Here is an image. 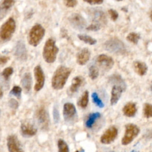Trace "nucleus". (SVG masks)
<instances>
[{
    "label": "nucleus",
    "instance_id": "1",
    "mask_svg": "<svg viewBox=\"0 0 152 152\" xmlns=\"http://www.w3.org/2000/svg\"><path fill=\"white\" fill-rule=\"evenodd\" d=\"M71 73V69L65 66H60L53 75L52 78V87L55 90L63 89Z\"/></svg>",
    "mask_w": 152,
    "mask_h": 152
},
{
    "label": "nucleus",
    "instance_id": "2",
    "mask_svg": "<svg viewBox=\"0 0 152 152\" xmlns=\"http://www.w3.org/2000/svg\"><path fill=\"white\" fill-rule=\"evenodd\" d=\"M59 49L57 46L55 41L53 38L46 41L43 49V57L47 63L51 64L55 61Z\"/></svg>",
    "mask_w": 152,
    "mask_h": 152
},
{
    "label": "nucleus",
    "instance_id": "3",
    "mask_svg": "<svg viewBox=\"0 0 152 152\" xmlns=\"http://www.w3.org/2000/svg\"><path fill=\"white\" fill-rule=\"evenodd\" d=\"M45 34V30L42 25L36 24L33 26L29 33L28 42L29 44L33 46H37L43 39Z\"/></svg>",
    "mask_w": 152,
    "mask_h": 152
},
{
    "label": "nucleus",
    "instance_id": "4",
    "mask_svg": "<svg viewBox=\"0 0 152 152\" xmlns=\"http://www.w3.org/2000/svg\"><path fill=\"white\" fill-rule=\"evenodd\" d=\"M16 24L13 18H10L0 28V39L3 41H8L13 37L15 31Z\"/></svg>",
    "mask_w": 152,
    "mask_h": 152
},
{
    "label": "nucleus",
    "instance_id": "5",
    "mask_svg": "<svg viewBox=\"0 0 152 152\" xmlns=\"http://www.w3.org/2000/svg\"><path fill=\"white\" fill-rule=\"evenodd\" d=\"M140 132L139 128L133 124H128L125 126L124 136L122 139V144L127 146L136 139Z\"/></svg>",
    "mask_w": 152,
    "mask_h": 152
},
{
    "label": "nucleus",
    "instance_id": "6",
    "mask_svg": "<svg viewBox=\"0 0 152 152\" xmlns=\"http://www.w3.org/2000/svg\"><path fill=\"white\" fill-rule=\"evenodd\" d=\"M106 50L113 53H124L125 51L124 43L118 39H111L106 41L104 44Z\"/></svg>",
    "mask_w": 152,
    "mask_h": 152
},
{
    "label": "nucleus",
    "instance_id": "7",
    "mask_svg": "<svg viewBox=\"0 0 152 152\" xmlns=\"http://www.w3.org/2000/svg\"><path fill=\"white\" fill-rule=\"evenodd\" d=\"M34 75L36 80L35 85V90L36 92L40 91L44 86L45 77L42 67L40 65H37L34 69Z\"/></svg>",
    "mask_w": 152,
    "mask_h": 152
},
{
    "label": "nucleus",
    "instance_id": "8",
    "mask_svg": "<svg viewBox=\"0 0 152 152\" xmlns=\"http://www.w3.org/2000/svg\"><path fill=\"white\" fill-rule=\"evenodd\" d=\"M118 130L114 127H111L107 129L100 137V143L104 144H109L113 142L117 137Z\"/></svg>",
    "mask_w": 152,
    "mask_h": 152
},
{
    "label": "nucleus",
    "instance_id": "9",
    "mask_svg": "<svg viewBox=\"0 0 152 152\" xmlns=\"http://www.w3.org/2000/svg\"><path fill=\"white\" fill-rule=\"evenodd\" d=\"M7 141L9 152H24L22 144L15 135L8 136Z\"/></svg>",
    "mask_w": 152,
    "mask_h": 152
},
{
    "label": "nucleus",
    "instance_id": "10",
    "mask_svg": "<svg viewBox=\"0 0 152 152\" xmlns=\"http://www.w3.org/2000/svg\"><path fill=\"white\" fill-rule=\"evenodd\" d=\"M71 25L77 30H83L86 26L87 23L86 20L80 14H73L69 18Z\"/></svg>",
    "mask_w": 152,
    "mask_h": 152
},
{
    "label": "nucleus",
    "instance_id": "11",
    "mask_svg": "<svg viewBox=\"0 0 152 152\" xmlns=\"http://www.w3.org/2000/svg\"><path fill=\"white\" fill-rule=\"evenodd\" d=\"M36 118L38 124L42 128L46 129L48 127L49 122V115L44 108H41L37 111Z\"/></svg>",
    "mask_w": 152,
    "mask_h": 152
},
{
    "label": "nucleus",
    "instance_id": "12",
    "mask_svg": "<svg viewBox=\"0 0 152 152\" xmlns=\"http://www.w3.org/2000/svg\"><path fill=\"white\" fill-rule=\"evenodd\" d=\"M76 108L74 104L71 103H66L64 105L63 115L64 120L66 121H70L73 120L76 116Z\"/></svg>",
    "mask_w": 152,
    "mask_h": 152
},
{
    "label": "nucleus",
    "instance_id": "13",
    "mask_svg": "<svg viewBox=\"0 0 152 152\" xmlns=\"http://www.w3.org/2000/svg\"><path fill=\"white\" fill-rule=\"evenodd\" d=\"M20 130L22 136L25 137L34 136L38 131L37 128L34 125L27 121H25L22 124Z\"/></svg>",
    "mask_w": 152,
    "mask_h": 152
},
{
    "label": "nucleus",
    "instance_id": "14",
    "mask_svg": "<svg viewBox=\"0 0 152 152\" xmlns=\"http://www.w3.org/2000/svg\"><path fill=\"white\" fill-rule=\"evenodd\" d=\"M97 62L102 68L105 70L111 69L114 65L113 60L111 57L105 54L99 55L97 58Z\"/></svg>",
    "mask_w": 152,
    "mask_h": 152
},
{
    "label": "nucleus",
    "instance_id": "15",
    "mask_svg": "<svg viewBox=\"0 0 152 152\" xmlns=\"http://www.w3.org/2000/svg\"><path fill=\"white\" fill-rule=\"evenodd\" d=\"M91 56V53L89 49L85 48L82 49L77 54V62L80 65H84L87 64L89 61Z\"/></svg>",
    "mask_w": 152,
    "mask_h": 152
},
{
    "label": "nucleus",
    "instance_id": "16",
    "mask_svg": "<svg viewBox=\"0 0 152 152\" xmlns=\"http://www.w3.org/2000/svg\"><path fill=\"white\" fill-rule=\"evenodd\" d=\"M14 0H2L0 3V20H2L14 5Z\"/></svg>",
    "mask_w": 152,
    "mask_h": 152
},
{
    "label": "nucleus",
    "instance_id": "17",
    "mask_svg": "<svg viewBox=\"0 0 152 152\" xmlns=\"http://www.w3.org/2000/svg\"><path fill=\"white\" fill-rule=\"evenodd\" d=\"M14 54L19 60H26L27 59V50L25 45L22 42L20 41L17 44Z\"/></svg>",
    "mask_w": 152,
    "mask_h": 152
},
{
    "label": "nucleus",
    "instance_id": "18",
    "mask_svg": "<svg viewBox=\"0 0 152 152\" xmlns=\"http://www.w3.org/2000/svg\"><path fill=\"white\" fill-rule=\"evenodd\" d=\"M123 90V88L120 86L115 85L113 86L111 91V97L110 100L111 105H115L117 104L121 96Z\"/></svg>",
    "mask_w": 152,
    "mask_h": 152
},
{
    "label": "nucleus",
    "instance_id": "19",
    "mask_svg": "<svg viewBox=\"0 0 152 152\" xmlns=\"http://www.w3.org/2000/svg\"><path fill=\"white\" fill-rule=\"evenodd\" d=\"M123 113L127 117H133L136 114L137 107L136 105L133 102L127 103L123 108Z\"/></svg>",
    "mask_w": 152,
    "mask_h": 152
},
{
    "label": "nucleus",
    "instance_id": "20",
    "mask_svg": "<svg viewBox=\"0 0 152 152\" xmlns=\"http://www.w3.org/2000/svg\"><path fill=\"white\" fill-rule=\"evenodd\" d=\"M134 69L135 71L138 75L143 76L147 73L148 67L146 64L143 62L135 61L134 62Z\"/></svg>",
    "mask_w": 152,
    "mask_h": 152
},
{
    "label": "nucleus",
    "instance_id": "21",
    "mask_svg": "<svg viewBox=\"0 0 152 152\" xmlns=\"http://www.w3.org/2000/svg\"><path fill=\"white\" fill-rule=\"evenodd\" d=\"M84 81V78L81 76H77L74 77L71 83V85L70 88V91L71 93H74L76 92L80 86L82 85V84Z\"/></svg>",
    "mask_w": 152,
    "mask_h": 152
},
{
    "label": "nucleus",
    "instance_id": "22",
    "mask_svg": "<svg viewBox=\"0 0 152 152\" xmlns=\"http://www.w3.org/2000/svg\"><path fill=\"white\" fill-rule=\"evenodd\" d=\"M21 83L24 89L26 92H29L32 88V78L31 74L30 73H25Z\"/></svg>",
    "mask_w": 152,
    "mask_h": 152
},
{
    "label": "nucleus",
    "instance_id": "23",
    "mask_svg": "<svg viewBox=\"0 0 152 152\" xmlns=\"http://www.w3.org/2000/svg\"><path fill=\"white\" fill-rule=\"evenodd\" d=\"M100 117V113L99 112H95L90 114L86 121V126L88 128H92L96 121Z\"/></svg>",
    "mask_w": 152,
    "mask_h": 152
},
{
    "label": "nucleus",
    "instance_id": "24",
    "mask_svg": "<svg viewBox=\"0 0 152 152\" xmlns=\"http://www.w3.org/2000/svg\"><path fill=\"white\" fill-rule=\"evenodd\" d=\"M89 102V92L86 90L82 95L81 98L80 99L78 105L81 108H86L88 105Z\"/></svg>",
    "mask_w": 152,
    "mask_h": 152
},
{
    "label": "nucleus",
    "instance_id": "25",
    "mask_svg": "<svg viewBox=\"0 0 152 152\" xmlns=\"http://www.w3.org/2000/svg\"><path fill=\"white\" fill-rule=\"evenodd\" d=\"M77 36L80 40H81V41H83L84 42H85L86 43L89 44L90 45H95L97 43V41L95 39H94L92 37L88 36V35H78Z\"/></svg>",
    "mask_w": 152,
    "mask_h": 152
},
{
    "label": "nucleus",
    "instance_id": "26",
    "mask_svg": "<svg viewBox=\"0 0 152 152\" xmlns=\"http://www.w3.org/2000/svg\"><path fill=\"white\" fill-rule=\"evenodd\" d=\"M127 39L134 44H137L140 39V35L137 33L131 32L127 36Z\"/></svg>",
    "mask_w": 152,
    "mask_h": 152
},
{
    "label": "nucleus",
    "instance_id": "27",
    "mask_svg": "<svg viewBox=\"0 0 152 152\" xmlns=\"http://www.w3.org/2000/svg\"><path fill=\"white\" fill-rule=\"evenodd\" d=\"M58 152H70L69 147L67 143L62 139H60L58 141Z\"/></svg>",
    "mask_w": 152,
    "mask_h": 152
},
{
    "label": "nucleus",
    "instance_id": "28",
    "mask_svg": "<svg viewBox=\"0 0 152 152\" xmlns=\"http://www.w3.org/2000/svg\"><path fill=\"white\" fill-rule=\"evenodd\" d=\"M143 114L147 118H152V105L146 103L143 106Z\"/></svg>",
    "mask_w": 152,
    "mask_h": 152
},
{
    "label": "nucleus",
    "instance_id": "29",
    "mask_svg": "<svg viewBox=\"0 0 152 152\" xmlns=\"http://www.w3.org/2000/svg\"><path fill=\"white\" fill-rule=\"evenodd\" d=\"M92 100L93 101L94 104L98 107L99 108H104V104L103 103V102L100 99V97H99L98 95L97 94V93L94 92L92 93Z\"/></svg>",
    "mask_w": 152,
    "mask_h": 152
},
{
    "label": "nucleus",
    "instance_id": "30",
    "mask_svg": "<svg viewBox=\"0 0 152 152\" xmlns=\"http://www.w3.org/2000/svg\"><path fill=\"white\" fill-rule=\"evenodd\" d=\"M89 77L92 80L96 79L99 76V70L95 65H92L89 70Z\"/></svg>",
    "mask_w": 152,
    "mask_h": 152
},
{
    "label": "nucleus",
    "instance_id": "31",
    "mask_svg": "<svg viewBox=\"0 0 152 152\" xmlns=\"http://www.w3.org/2000/svg\"><path fill=\"white\" fill-rule=\"evenodd\" d=\"M22 92V88H20L19 86H14L11 90L10 94L11 95L17 97L18 99H20Z\"/></svg>",
    "mask_w": 152,
    "mask_h": 152
},
{
    "label": "nucleus",
    "instance_id": "32",
    "mask_svg": "<svg viewBox=\"0 0 152 152\" xmlns=\"http://www.w3.org/2000/svg\"><path fill=\"white\" fill-rule=\"evenodd\" d=\"M13 71L14 70L12 67H7L2 72V76L6 80H8L10 77L13 74Z\"/></svg>",
    "mask_w": 152,
    "mask_h": 152
},
{
    "label": "nucleus",
    "instance_id": "33",
    "mask_svg": "<svg viewBox=\"0 0 152 152\" xmlns=\"http://www.w3.org/2000/svg\"><path fill=\"white\" fill-rule=\"evenodd\" d=\"M101 25L100 23L95 22L92 24H91L89 27H87V30H90V31H97L100 29Z\"/></svg>",
    "mask_w": 152,
    "mask_h": 152
},
{
    "label": "nucleus",
    "instance_id": "34",
    "mask_svg": "<svg viewBox=\"0 0 152 152\" xmlns=\"http://www.w3.org/2000/svg\"><path fill=\"white\" fill-rule=\"evenodd\" d=\"M64 3L65 6L68 7H74L77 5V0H64Z\"/></svg>",
    "mask_w": 152,
    "mask_h": 152
},
{
    "label": "nucleus",
    "instance_id": "35",
    "mask_svg": "<svg viewBox=\"0 0 152 152\" xmlns=\"http://www.w3.org/2000/svg\"><path fill=\"white\" fill-rule=\"evenodd\" d=\"M108 13H109V14L110 15L111 19L113 21H116L118 19V16H119V14H118V13L116 11H115L113 9H110L108 11Z\"/></svg>",
    "mask_w": 152,
    "mask_h": 152
},
{
    "label": "nucleus",
    "instance_id": "36",
    "mask_svg": "<svg viewBox=\"0 0 152 152\" xmlns=\"http://www.w3.org/2000/svg\"><path fill=\"white\" fill-rule=\"evenodd\" d=\"M83 1L91 5H99L102 4L104 0H83Z\"/></svg>",
    "mask_w": 152,
    "mask_h": 152
},
{
    "label": "nucleus",
    "instance_id": "37",
    "mask_svg": "<svg viewBox=\"0 0 152 152\" xmlns=\"http://www.w3.org/2000/svg\"><path fill=\"white\" fill-rule=\"evenodd\" d=\"M9 105L10 106L13 108V109H18V108L19 107V103L17 100H15L14 99H11L10 101H9Z\"/></svg>",
    "mask_w": 152,
    "mask_h": 152
},
{
    "label": "nucleus",
    "instance_id": "38",
    "mask_svg": "<svg viewBox=\"0 0 152 152\" xmlns=\"http://www.w3.org/2000/svg\"><path fill=\"white\" fill-rule=\"evenodd\" d=\"M10 60V57L7 56H0V66L6 64Z\"/></svg>",
    "mask_w": 152,
    "mask_h": 152
},
{
    "label": "nucleus",
    "instance_id": "39",
    "mask_svg": "<svg viewBox=\"0 0 152 152\" xmlns=\"http://www.w3.org/2000/svg\"><path fill=\"white\" fill-rule=\"evenodd\" d=\"M53 115H54V119L55 123H58L60 119V115L58 113V111L57 109L54 108V112H53Z\"/></svg>",
    "mask_w": 152,
    "mask_h": 152
},
{
    "label": "nucleus",
    "instance_id": "40",
    "mask_svg": "<svg viewBox=\"0 0 152 152\" xmlns=\"http://www.w3.org/2000/svg\"><path fill=\"white\" fill-rule=\"evenodd\" d=\"M3 96V90L2 89H1V88H0V98H1Z\"/></svg>",
    "mask_w": 152,
    "mask_h": 152
},
{
    "label": "nucleus",
    "instance_id": "41",
    "mask_svg": "<svg viewBox=\"0 0 152 152\" xmlns=\"http://www.w3.org/2000/svg\"><path fill=\"white\" fill-rule=\"evenodd\" d=\"M150 18L151 20H152V10L151 11V12H150Z\"/></svg>",
    "mask_w": 152,
    "mask_h": 152
},
{
    "label": "nucleus",
    "instance_id": "42",
    "mask_svg": "<svg viewBox=\"0 0 152 152\" xmlns=\"http://www.w3.org/2000/svg\"><path fill=\"white\" fill-rule=\"evenodd\" d=\"M150 90H151V91L152 92V86H151V87H150Z\"/></svg>",
    "mask_w": 152,
    "mask_h": 152
},
{
    "label": "nucleus",
    "instance_id": "43",
    "mask_svg": "<svg viewBox=\"0 0 152 152\" xmlns=\"http://www.w3.org/2000/svg\"><path fill=\"white\" fill-rule=\"evenodd\" d=\"M116 1H123V0H116Z\"/></svg>",
    "mask_w": 152,
    "mask_h": 152
},
{
    "label": "nucleus",
    "instance_id": "44",
    "mask_svg": "<svg viewBox=\"0 0 152 152\" xmlns=\"http://www.w3.org/2000/svg\"><path fill=\"white\" fill-rule=\"evenodd\" d=\"M75 152H79V151H78V150H77V151H75Z\"/></svg>",
    "mask_w": 152,
    "mask_h": 152
}]
</instances>
